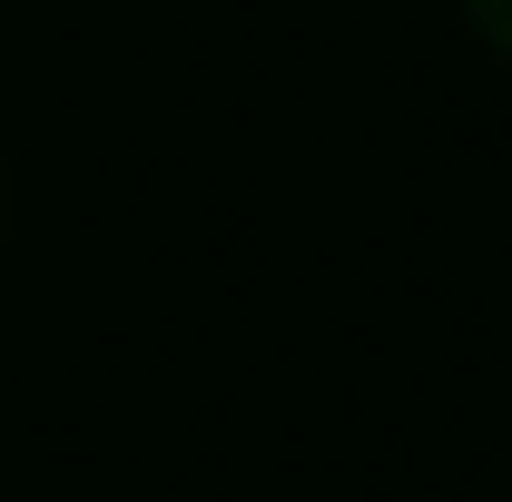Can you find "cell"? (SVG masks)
<instances>
[{"label": "cell", "instance_id": "1", "mask_svg": "<svg viewBox=\"0 0 512 502\" xmlns=\"http://www.w3.org/2000/svg\"><path fill=\"white\" fill-rule=\"evenodd\" d=\"M463 30H473V40L512 69V0H463Z\"/></svg>", "mask_w": 512, "mask_h": 502}, {"label": "cell", "instance_id": "2", "mask_svg": "<svg viewBox=\"0 0 512 502\" xmlns=\"http://www.w3.org/2000/svg\"><path fill=\"white\" fill-rule=\"evenodd\" d=\"M0 227H10V168H0Z\"/></svg>", "mask_w": 512, "mask_h": 502}]
</instances>
